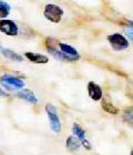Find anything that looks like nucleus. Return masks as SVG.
<instances>
[{
    "label": "nucleus",
    "instance_id": "f257e3e1",
    "mask_svg": "<svg viewBox=\"0 0 133 155\" xmlns=\"http://www.w3.org/2000/svg\"><path fill=\"white\" fill-rule=\"evenodd\" d=\"M45 111H47L49 121H50V127H51V130L53 132L59 133L61 131V123H60V120H59L58 111H57L55 107L52 105V104H47L45 105Z\"/></svg>",
    "mask_w": 133,
    "mask_h": 155
},
{
    "label": "nucleus",
    "instance_id": "f03ea898",
    "mask_svg": "<svg viewBox=\"0 0 133 155\" xmlns=\"http://www.w3.org/2000/svg\"><path fill=\"white\" fill-rule=\"evenodd\" d=\"M43 15L51 22L58 23L61 21V18L63 16V10L55 5H47L45 11H43Z\"/></svg>",
    "mask_w": 133,
    "mask_h": 155
},
{
    "label": "nucleus",
    "instance_id": "7ed1b4c3",
    "mask_svg": "<svg viewBox=\"0 0 133 155\" xmlns=\"http://www.w3.org/2000/svg\"><path fill=\"white\" fill-rule=\"evenodd\" d=\"M108 40L110 42L111 47L113 50L115 51H121V50H125V49L129 48V41L124 38L122 35L120 33H113V35H110L108 37Z\"/></svg>",
    "mask_w": 133,
    "mask_h": 155
},
{
    "label": "nucleus",
    "instance_id": "20e7f679",
    "mask_svg": "<svg viewBox=\"0 0 133 155\" xmlns=\"http://www.w3.org/2000/svg\"><path fill=\"white\" fill-rule=\"evenodd\" d=\"M0 82H1L2 87H7V89H23L25 87V82L21 79L10 74L2 75L0 79Z\"/></svg>",
    "mask_w": 133,
    "mask_h": 155
},
{
    "label": "nucleus",
    "instance_id": "39448f33",
    "mask_svg": "<svg viewBox=\"0 0 133 155\" xmlns=\"http://www.w3.org/2000/svg\"><path fill=\"white\" fill-rule=\"evenodd\" d=\"M0 31L7 36H17L18 35V27L12 20H0Z\"/></svg>",
    "mask_w": 133,
    "mask_h": 155
},
{
    "label": "nucleus",
    "instance_id": "423d86ee",
    "mask_svg": "<svg viewBox=\"0 0 133 155\" xmlns=\"http://www.w3.org/2000/svg\"><path fill=\"white\" fill-rule=\"evenodd\" d=\"M59 47H60V51L68 58L69 61H75L80 58L78 51L75 48H72L71 45H65V43H59Z\"/></svg>",
    "mask_w": 133,
    "mask_h": 155
},
{
    "label": "nucleus",
    "instance_id": "0eeeda50",
    "mask_svg": "<svg viewBox=\"0 0 133 155\" xmlns=\"http://www.w3.org/2000/svg\"><path fill=\"white\" fill-rule=\"evenodd\" d=\"M88 93L91 99L94 101H100L102 99V89L100 85H98L94 82L88 83Z\"/></svg>",
    "mask_w": 133,
    "mask_h": 155
},
{
    "label": "nucleus",
    "instance_id": "6e6552de",
    "mask_svg": "<svg viewBox=\"0 0 133 155\" xmlns=\"http://www.w3.org/2000/svg\"><path fill=\"white\" fill-rule=\"evenodd\" d=\"M27 59H29L30 61L33 63H38V64H45L49 61V59L47 55L39 54V53H33V52H26L25 53Z\"/></svg>",
    "mask_w": 133,
    "mask_h": 155
},
{
    "label": "nucleus",
    "instance_id": "1a4fd4ad",
    "mask_svg": "<svg viewBox=\"0 0 133 155\" xmlns=\"http://www.w3.org/2000/svg\"><path fill=\"white\" fill-rule=\"evenodd\" d=\"M18 97L22 100L27 101V102H30V103H37V97L35 95L32 91L29 90V89H21V90L18 92Z\"/></svg>",
    "mask_w": 133,
    "mask_h": 155
},
{
    "label": "nucleus",
    "instance_id": "9d476101",
    "mask_svg": "<svg viewBox=\"0 0 133 155\" xmlns=\"http://www.w3.org/2000/svg\"><path fill=\"white\" fill-rule=\"evenodd\" d=\"M65 146L70 151H77V150L80 149L81 143H80V140L78 137H75V135H71L69 136L68 139H67V141H65Z\"/></svg>",
    "mask_w": 133,
    "mask_h": 155
},
{
    "label": "nucleus",
    "instance_id": "9b49d317",
    "mask_svg": "<svg viewBox=\"0 0 133 155\" xmlns=\"http://www.w3.org/2000/svg\"><path fill=\"white\" fill-rule=\"evenodd\" d=\"M1 51H2V54L6 57V58L10 59V60H12V61H18V62H21L22 61V57L16 52H13L12 50H10V49H1Z\"/></svg>",
    "mask_w": 133,
    "mask_h": 155
},
{
    "label": "nucleus",
    "instance_id": "f8f14e48",
    "mask_svg": "<svg viewBox=\"0 0 133 155\" xmlns=\"http://www.w3.org/2000/svg\"><path fill=\"white\" fill-rule=\"evenodd\" d=\"M102 107H103V110L105 111V112H108V113H110V114H118L119 113V110H118L117 107H114L111 102H109L108 100H105V99L102 100Z\"/></svg>",
    "mask_w": 133,
    "mask_h": 155
},
{
    "label": "nucleus",
    "instance_id": "ddd939ff",
    "mask_svg": "<svg viewBox=\"0 0 133 155\" xmlns=\"http://www.w3.org/2000/svg\"><path fill=\"white\" fill-rule=\"evenodd\" d=\"M72 131H73V133H75V137H78L80 141H82V140L85 139V130L82 129L78 123H75V124H73V126H72Z\"/></svg>",
    "mask_w": 133,
    "mask_h": 155
},
{
    "label": "nucleus",
    "instance_id": "4468645a",
    "mask_svg": "<svg viewBox=\"0 0 133 155\" xmlns=\"http://www.w3.org/2000/svg\"><path fill=\"white\" fill-rule=\"evenodd\" d=\"M10 5L6 1H0V19L8 17L10 12Z\"/></svg>",
    "mask_w": 133,
    "mask_h": 155
},
{
    "label": "nucleus",
    "instance_id": "2eb2a0df",
    "mask_svg": "<svg viewBox=\"0 0 133 155\" xmlns=\"http://www.w3.org/2000/svg\"><path fill=\"white\" fill-rule=\"evenodd\" d=\"M59 43H60V42L53 38H48L45 40V47L48 48V50H55V49H57Z\"/></svg>",
    "mask_w": 133,
    "mask_h": 155
},
{
    "label": "nucleus",
    "instance_id": "dca6fc26",
    "mask_svg": "<svg viewBox=\"0 0 133 155\" xmlns=\"http://www.w3.org/2000/svg\"><path fill=\"white\" fill-rule=\"evenodd\" d=\"M128 117H130V120L132 121V107L130 109H127L125 112H124V120L128 122Z\"/></svg>",
    "mask_w": 133,
    "mask_h": 155
},
{
    "label": "nucleus",
    "instance_id": "f3484780",
    "mask_svg": "<svg viewBox=\"0 0 133 155\" xmlns=\"http://www.w3.org/2000/svg\"><path fill=\"white\" fill-rule=\"evenodd\" d=\"M81 144L83 146H85V149H87V150H91V144L89 143V141L88 140H85V139H83L81 141Z\"/></svg>",
    "mask_w": 133,
    "mask_h": 155
},
{
    "label": "nucleus",
    "instance_id": "a211bd4d",
    "mask_svg": "<svg viewBox=\"0 0 133 155\" xmlns=\"http://www.w3.org/2000/svg\"><path fill=\"white\" fill-rule=\"evenodd\" d=\"M0 95H6V93H5V92L1 90V89H0Z\"/></svg>",
    "mask_w": 133,
    "mask_h": 155
}]
</instances>
